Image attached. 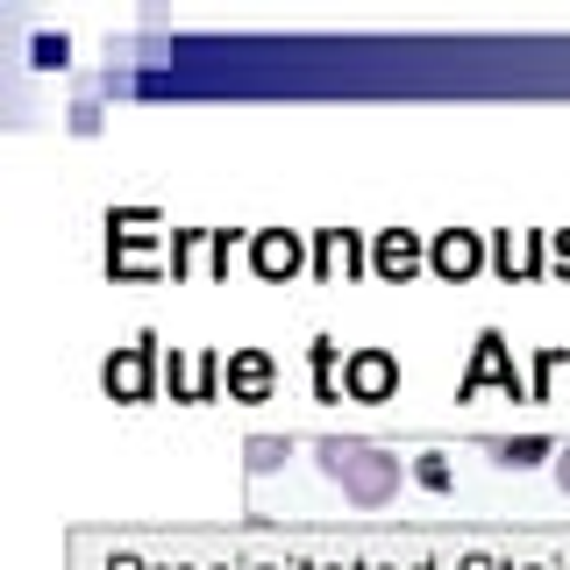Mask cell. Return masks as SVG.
Returning a JSON list of instances; mask_svg holds the SVG:
<instances>
[{
  "instance_id": "6da1fadb",
  "label": "cell",
  "mask_w": 570,
  "mask_h": 570,
  "mask_svg": "<svg viewBox=\"0 0 570 570\" xmlns=\"http://www.w3.org/2000/svg\"><path fill=\"white\" fill-rule=\"evenodd\" d=\"M314 463H321V478H328V485H343V499L350 507H392V499H400V456L392 450H379V442H356V435H328L314 450Z\"/></svg>"
},
{
  "instance_id": "7a4b0ae2",
  "label": "cell",
  "mask_w": 570,
  "mask_h": 570,
  "mask_svg": "<svg viewBox=\"0 0 570 570\" xmlns=\"http://www.w3.org/2000/svg\"><path fill=\"white\" fill-rule=\"evenodd\" d=\"M428 264H435L442 278H471L478 264H485V243H478L471 228H450V236H435V249H428Z\"/></svg>"
},
{
  "instance_id": "3957f363",
  "label": "cell",
  "mask_w": 570,
  "mask_h": 570,
  "mask_svg": "<svg viewBox=\"0 0 570 570\" xmlns=\"http://www.w3.org/2000/svg\"><path fill=\"white\" fill-rule=\"evenodd\" d=\"M392 379H400V364H392L385 350H364V356H350V364H343V385L356 392V400H385Z\"/></svg>"
},
{
  "instance_id": "277c9868",
  "label": "cell",
  "mask_w": 570,
  "mask_h": 570,
  "mask_svg": "<svg viewBox=\"0 0 570 570\" xmlns=\"http://www.w3.org/2000/svg\"><path fill=\"white\" fill-rule=\"evenodd\" d=\"M107 392H115V400H150V343L107 356Z\"/></svg>"
},
{
  "instance_id": "5b68a950",
  "label": "cell",
  "mask_w": 570,
  "mask_h": 570,
  "mask_svg": "<svg viewBox=\"0 0 570 570\" xmlns=\"http://www.w3.org/2000/svg\"><path fill=\"white\" fill-rule=\"evenodd\" d=\"M249 257H257V272H264V278L299 272V243H293V236H278V228H264V236L249 243Z\"/></svg>"
},
{
  "instance_id": "8992f818",
  "label": "cell",
  "mask_w": 570,
  "mask_h": 570,
  "mask_svg": "<svg viewBox=\"0 0 570 570\" xmlns=\"http://www.w3.org/2000/svg\"><path fill=\"white\" fill-rule=\"evenodd\" d=\"M421 264V243L406 236V228H392V236H379V272H392V278H406Z\"/></svg>"
},
{
  "instance_id": "52a82bcc",
  "label": "cell",
  "mask_w": 570,
  "mask_h": 570,
  "mask_svg": "<svg viewBox=\"0 0 570 570\" xmlns=\"http://www.w3.org/2000/svg\"><path fill=\"white\" fill-rule=\"evenodd\" d=\"M542 456H557L542 435H521V442H492V463H507V471H528V463H542Z\"/></svg>"
},
{
  "instance_id": "ba28073f",
  "label": "cell",
  "mask_w": 570,
  "mask_h": 570,
  "mask_svg": "<svg viewBox=\"0 0 570 570\" xmlns=\"http://www.w3.org/2000/svg\"><path fill=\"white\" fill-rule=\"evenodd\" d=\"M243 456H249V471H278V463H285V442L278 435H249Z\"/></svg>"
},
{
  "instance_id": "9c48e42d",
  "label": "cell",
  "mask_w": 570,
  "mask_h": 570,
  "mask_svg": "<svg viewBox=\"0 0 570 570\" xmlns=\"http://www.w3.org/2000/svg\"><path fill=\"white\" fill-rule=\"evenodd\" d=\"M321 264H328V272H356V243L350 236H321Z\"/></svg>"
},
{
  "instance_id": "30bf717a",
  "label": "cell",
  "mask_w": 570,
  "mask_h": 570,
  "mask_svg": "<svg viewBox=\"0 0 570 570\" xmlns=\"http://www.w3.org/2000/svg\"><path fill=\"white\" fill-rule=\"evenodd\" d=\"M521 264H528V243H513V236H499V272H521Z\"/></svg>"
},
{
  "instance_id": "8fae6325",
  "label": "cell",
  "mask_w": 570,
  "mask_h": 570,
  "mask_svg": "<svg viewBox=\"0 0 570 570\" xmlns=\"http://www.w3.org/2000/svg\"><path fill=\"white\" fill-rule=\"evenodd\" d=\"M236 379L243 385H264V379H272V364H264V356H236Z\"/></svg>"
},
{
  "instance_id": "7c38bea8",
  "label": "cell",
  "mask_w": 570,
  "mask_h": 570,
  "mask_svg": "<svg viewBox=\"0 0 570 570\" xmlns=\"http://www.w3.org/2000/svg\"><path fill=\"white\" fill-rule=\"evenodd\" d=\"M549 471H557V485L570 492V442H563V450H557V456H549Z\"/></svg>"
}]
</instances>
